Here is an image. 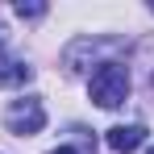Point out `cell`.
Returning <instances> with one entry per match:
<instances>
[{
	"label": "cell",
	"mask_w": 154,
	"mask_h": 154,
	"mask_svg": "<svg viewBox=\"0 0 154 154\" xmlns=\"http://www.w3.org/2000/svg\"><path fill=\"white\" fill-rule=\"evenodd\" d=\"M88 92H92V100L100 104V108H121L129 96V71L125 63H117V58H104L96 63V71L88 79Z\"/></svg>",
	"instance_id": "cell-1"
},
{
	"label": "cell",
	"mask_w": 154,
	"mask_h": 154,
	"mask_svg": "<svg viewBox=\"0 0 154 154\" xmlns=\"http://www.w3.org/2000/svg\"><path fill=\"white\" fill-rule=\"evenodd\" d=\"M4 125H8V133H21V137L42 133V125H46V104L38 100V96L13 100L8 108H4Z\"/></svg>",
	"instance_id": "cell-2"
},
{
	"label": "cell",
	"mask_w": 154,
	"mask_h": 154,
	"mask_svg": "<svg viewBox=\"0 0 154 154\" xmlns=\"http://www.w3.org/2000/svg\"><path fill=\"white\" fill-rule=\"evenodd\" d=\"M142 142H146V129L142 125H112L108 129V150H117V154L137 150Z\"/></svg>",
	"instance_id": "cell-3"
},
{
	"label": "cell",
	"mask_w": 154,
	"mask_h": 154,
	"mask_svg": "<svg viewBox=\"0 0 154 154\" xmlns=\"http://www.w3.org/2000/svg\"><path fill=\"white\" fill-rule=\"evenodd\" d=\"M33 67L29 63H17V58H4L0 63V88H17V83H29Z\"/></svg>",
	"instance_id": "cell-4"
},
{
	"label": "cell",
	"mask_w": 154,
	"mask_h": 154,
	"mask_svg": "<svg viewBox=\"0 0 154 154\" xmlns=\"http://www.w3.org/2000/svg\"><path fill=\"white\" fill-rule=\"evenodd\" d=\"M54 154H96V137H92L88 129H71V142L58 146Z\"/></svg>",
	"instance_id": "cell-5"
},
{
	"label": "cell",
	"mask_w": 154,
	"mask_h": 154,
	"mask_svg": "<svg viewBox=\"0 0 154 154\" xmlns=\"http://www.w3.org/2000/svg\"><path fill=\"white\" fill-rule=\"evenodd\" d=\"M17 13H21V17H42V13H46V4H25V0H21V4H17Z\"/></svg>",
	"instance_id": "cell-6"
},
{
	"label": "cell",
	"mask_w": 154,
	"mask_h": 154,
	"mask_svg": "<svg viewBox=\"0 0 154 154\" xmlns=\"http://www.w3.org/2000/svg\"><path fill=\"white\" fill-rule=\"evenodd\" d=\"M0 42H4V25H0Z\"/></svg>",
	"instance_id": "cell-7"
},
{
	"label": "cell",
	"mask_w": 154,
	"mask_h": 154,
	"mask_svg": "<svg viewBox=\"0 0 154 154\" xmlns=\"http://www.w3.org/2000/svg\"><path fill=\"white\" fill-rule=\"evenodd\" d=\"M150 154H154V146H150Z\"/></svg>",
	"instance_id": "cell-8"
},
{
	"label": "cell",
	"mask_w": 154,
	"mask_h": 154,
	"mask_svg": "<svg viewBox=\"0 0 154 154\" xmlns=\"http://www.w3.org/2000/svg\"><path fill=\"white\" fill-rule=\"evenodd\" d=\"M150 8H154V4H150Z\"/></svg>",
	"instance_id": "cell-9"
}]
</instances>
